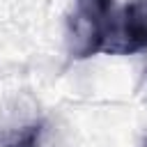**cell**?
I'll return each instance as SVG.
<instances>
[{
	"mask_svg": "<svg viewBox=\"0 0 147 147\" xmlns=\"http://www.w3.org/2000/svg\"><path fill=\"white\" fill-rule=\"evenodd\" d=\"M147 51V0H133L122 11H113L103 28L101 53L129 55Z\"/></svg>",
	"mask_w": 147,
	"mask_h": 147,
	"instance_id": "obj_1",
	"label": "cell"
},
{
	"mask_svg": "<svg viewBox=\"0 0 147 147\" xmlns=\"http://www.w3.org/2000/svg\"><path fill=\"white\" fill-rule=\"evenodd\" d=\"M103 28L106 23L92 21L78 11H74L69 16L67 23V44H69V53L74 60H85L92 57L96 53H101L103 48Z\"/></svg>",
	"mask_w": 147,
	"mask_h": 147,
	"instance_id": "obj_2",
	"label": "cell"
},
{
	"mask_svg": "<svg viewBox=\"0 0 147 147\" xmlns=\"http://www.w3.org/2000/svg\"><path fill=\"white\" fill-rule=\"evenodd\" d=\"M76 11L92 21L108 23L110 14L115 11V0H76Z\"/></svg>",
	"mask_w": 147,
	"mask_h": 147,
	"instance_id": "obj_3",
	"label": "cell"
},
{
	"mask_svg": "<svg viewBox=\"0 0 147 147\" xmlns=\"http://www.w3.org/2000/svg\"><path fill=\"white\" fill-rule=\"evenodd\" d=\"M142 92H145V99H147V69H145V78H142Z\"/></svg>",
	"mask_w": 147,
	"mask_h": 147,
	"instance_id": "obj_4",
	"label": "cell"
}]
</instances>
